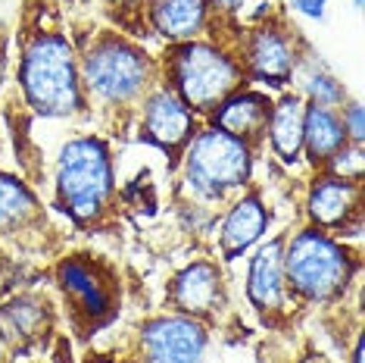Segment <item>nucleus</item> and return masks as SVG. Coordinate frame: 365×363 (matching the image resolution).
<instances>
[{
  "label": "nucleus",
  "instance_id": "9d476101",
  "mask_svg": "<svg viewBox=\"0 0 365 363\" xmlns=\"http://www.w3.org/2000/svg\"><path fill=\"white\" fill-rule=\"evenodd\" d=\"M247 66L259 81L269 85H287L297 66V47L294 38L281 26H262L253 31L247 44Z\"/></svg>",
  "mask_w": 365,
  "mask_h": 363
},
{
  "label": "nucleus",
  "instance_id": "7ed1b4c3",
  "mask_svg": "<svg viewBox=\"0 0 365 363\" xmlns=\"http://www.w3.org/2000/svg\"><path fill=\"white\" fill-rule=\"evenodd\" d=\"M113 194V166L106 144L97 138H76L63 147L56 163V197L76 222H94Z\"/></svg>",
  "mask_w": 365,
  "mask_h": 363
},
{
  "label": "nucleus",
  "instance_id": "5701e85b",
  "mask_svg": "<svg viewBox=\"0 0 365 363\" xmlns=\"http://www.w3.org/2000/svg\"><path fill=\"white\" fill-rule=\"evenodd\" d=\"M344 131L353 138V144H362V106L359 104H350L344 110Z\"/></svg>",
  "mask_w": 365,
  "mask_h": 363
},
{
  "label": "nucleus",
  "instance_id": "ddd939ff",
  "mask_svg": "<svg viewBox=\"0 0 365 363\" xmlns=\"http://www.w3.org/2000/svg\"><path fill=\"white\" fill-rule=\"evenodd\" d=\"M172 301L187 317H206L219 310L222 304V276L212 263H194L185 272H178L172 285Z\"/></svg>",
  "mask_w": 365,
  "mask_h": 363
},
{
  "label": "nucleus",
  "instance_id": "412c9836",
  "mask_svg": "<svg viewBox=\"0 0 365 363\" xmlns=\"http://www.w3.org/2000/svg\"><path fill=\"white\" fill-rule=\"evenodd\" d=\"M306 94L312 97L315 106H334L344 101V88L337 85L334 76H328V72H312L309 81H306Z\"/></svg>",
  "mask_w": 365,
  "mask_h": 363
},
{
  "label": "nucleus",
  "instance_id": "4be33fe9",
  "mask_svg": "<svg viewBox=\"0 0 365 363\" xmlns=\"http://www.w3.org/2000/svg\"><path fill=\"white\" fill-rule=\"evenodd\" d=\"M328 163H331V169H334L337 179H350V182L362 179V147L359 144H353V147L344 144Z\"/></svg>",
  "mask_w": 365,
  "mask_h": 363
},
{
  "label": "nucleus",
  "instance_id": "20e7f679",
  "mask_svg": "<svg viewBox=\"0 0 365 363\" xmlns=\"http://www.w3.org/2000/svg\"><path fill=\"white\" fill-rule=\"evenodd\" d=\"M169 76L185 106L210 113L240 88V66L225 51L203 41H187L169 56Z\"/></svg>",
  "mask_w": 365,
  "mask_h": 363
},
{
  "label": "nucleus",
  "instance_id": "0eeeda50",
  "mask_svg": "<svg viewBox=\"0 0 365 363\" xmlns=\"http://www.w3.org/2000/svg\"><path fill=\"white\" fill-rule=\"evenodd\" d=\"M60 285L66 298L72 301L78 319H88L91 326H101L115 310V282L97 260L69 257L60 263Z\"/></svg>",
  "mask_w": 365,
  "mask_h": 363
},
{
  "label": "nucleus",
  "instance_id": "bb28decb",
  "mask_svg": "<svg viewBox=\"0 0 365 363\" xmlns=\"http://www.w3.org/2000/svg\"><path fill=\"white\" fill-rule=\"evenodd\" d=\"M353 363H362V342L356 344V354H353Z\"/></svg>",
  "mask_w": 365,
  "mask_h": 363
},
{
  "label": "nucleus",
  "instance_id": "4468645a",
  "mask_svg": "<svg viewBox=\"0 0 365 363\" xmlns=\"http://www.w3.org/2000/svg\"><path fill=\"white\" fill-rule=\"evenodd\" d=\"M281 254H284L281 238L256 251L250 263V279H247V294H250L253 307L278 310L284 304V263H281Z\"/></svg>",
  "mask_w": 365,
  "mask_h": 363
},
{
  "label": "nucleus",
  "instance_id": "cd10ccee",
  "mask_svg": "<svg viewBox=\"0 0 365 363\" xmlns=\"http://www.w3.org/2000/svg\"><path fill=\"white\" fill-rule=\"evenodd\" d=\"M4 63H6L4 60V47H0V85H4Z\"/></svg>",
  "mask_w": 365,
  "mask_h": 363
},
{
  "label": "nucleus",
  "instance_id": "1a4fd4ad",
  "mask_svg": "<svg viewBox=\"0 0 365 363\" xmlns=\"http://www.w3.org/2000/svg\"><path fill=\"white\" fill-rule=\"evenodd\" d=\"M144 131L165 154H178L194 138V113L172 88H160L144 106Z\"/></svg>",
  "mask_w": 365,
  "mask_h": 363
},
{
  "label": "nucleus",
  "instance_id": "b1692460",
  "mask_svg": "<svg viewBox=\"0 0 365 363\" xmlns=\"http://www.w3.org/2000/svg\"><path fill=\"white\" fill-rule=\"evenodd\" d=\"M325 4L328 0H294V6L306 16H312V19H322L325 16Z\"/></svg>",
  "mask_w": 365,
  "mask_h": 363
},
{
  "label": "nucleus",
  "instance_id": "39448f33",
  "mask_svg": "<svg viewBox=\"0 0 365 363\" xmlns=\"http://www.w3.org/2000/svg\"><path fill=\"white\" fill-rule=\"evenodd\" d=\"M187 182L206 197H222L250 176V144L222 129H206L187 144Z\"/></svg>",
  "mask_w": 365,
  "mask_h": 363
},
{
  "label": "nucleus",
  "instance_id": "f257e3e1",
  "mask_svg": "<svg viewBox=\"0 0 365 363\" xmlns=\"http://www.w3.org/2000/svg\"><path fill=\"white\" fill-rule=\"evenodd\" d=\"M19 85L29 106L41 116H69L81 106L78 66L69 41L60 35H38L22 54Z\"/></svg>",
  "mask_w": 365,
  "mask_h": 363
},
{
  "label": "nucleus",
  "instance_id": "aec40b11",
  "mask_svg": "<svg viewBox=\"0 0 365 363\" xmlns=\"http://www.w3.org/2000/svg\"><path fill=\"white\" fill-rule=\"evenodd\" d=\"M44 323H47L44 304L35 298H16L0 310V332H4V338L29 342V338H35L44 329Z\"/></svg>",
  "mask_w": 365,
  "mask_h": 363
},
{
  "label": "nucleus",
  "instance_id": "423d86ee",
  "mask_svg": "<svg viewBox=\"0 0 365 363\" xmlns=\"http://www.w3.org/2000/svg\"><path fill=\"white\" fill-rule=\"evenodd\" d=\"M85 81L103 101H131L150 79V60L122 38H106L94 44L81 63Z\"/></svg>",
  "mask_w": 365,
  "mask_h": 363
},
{
  "label": "nucleus",
  "instance_id": "f3484780",
  "mask_svg": "<svg viewBox=\"0 0 365 363\" xmlns=\"http://www.w3.org/2000/svg\"><path fill=\"white\" fill-rule=\"evenodd\" d=\"M346 144L344 122L331 106H306V122H303V147L312 163H328L340 147Z\"/></svg>",
  "mask_w": 365,
  "mask_h": 363
},
{
  "label": "nucleus",
  "instance_id": "9b49d317",
  "mask_svg": "<svg viewBox=\"0 0 365 363\" xmlns=\"http://www.w3.org/2000/svg\"><path fill=\"white\" fill-rule=\"evenodd\" d=\"M359 182L325 176L315 179L306 207H309V217L319 229H346V222L359 217Z\"/></svg>",
  "mask_w": 365,
  "mask_h": 363
},
{
  "label": "nucleus",
  "instance_id": "a878e982",
  "mask_svg": "<svg viewBox=\"0 0 365 363\" xmlns=\"http://www.w3.org/2000/svg\"><path fill=\"white\" fill-rule=\"evenodd\" d=\"M110 6H122V10H131V6H138L140 0H106Z\"/></svg>",
  "mask_w": 365,
  "mask_h": 363
},
{
  "label": "nucleus",
  "instance_id": "6e6552de",
  "mask_svg": "<svg viewBox=\"0 0 365 363\" xmlns=\"http://www.w3.org/2000/svg\"><path fill=\"white\" fill-rule=\"evenodd\" d=\"M206 332L194 317H160L144 326V363H203Z\"/></svg>",
  "mask_w": 365,
  "mask_h": 363
},
{
  "label": "nucleus",
  "instance_id": "f8f14e48",
  "mask_svg": "<svg viewBox=\"0 0 365 363\" xmlns=\"http://www.w3.org/2000/svg\"><path fill=\"white\" fill-rule=\"evenodd\" d=\"M269 116H272L269 97L256 94V91H240V94H231L228 101L219 104V110H215V129L240 138L244 144H253L269 131Z\"/></svg>",
  "mask_w": 365,
  "mask_h": 363
},
{
  "label": "nucleus",
  "instance_id": "2eb2a0df",
  "mask_svg": "<svg viewBox=\"0 0 365 363\" xmlns=\"http://www.w3.org/2000/svg\"><path fill=\"white\" fill-rule=\"evenodd\" d=\"M265 222H269V213L259 204V197H244V201H237L235 207H231L225 226H222V254H225V260H235L240 254L247 251L250 244L259 242V235L265 232Z\"/></svg>",
  "mask_w": 365,
  "mask_h": 363
},
{
  "label": "nucleus",
  "instance_id": "f03ea898",
  "mask_svg": "<svg viewBox=\"0 0 365 363\" xmlns=\"http://www.w3.org/2000/svg\"><path fill=\"white\" fill-rule=\"evenodd\" d=\"M290 292L306 301H331L350 285L356 263L325 229H303L281 254Z\"/></svg>",
  "mask_w": 365,
  "mask_h": 363
},
{
  "label": "nucleus",
  "instance_id": "393cba45",
  "mask_svg": "<svg viewBox=\"0 0 365 363\" xmlns=\"http://www.w3.org/2000/svg\"><path fill=\"white\" fill-rule=\"evenodd\" d=\"M206 4H212L215 10H222V13H235L247 4V0H206Z\"/></svg>",
  "mask_w": 365,
  "mask_h": 363
},
{
  "label": "nucleus",
  "instance_id": "a211bd4d",
  "mask_svg": "<svg viewBox=\"0 0 365 363\" xmlns=\"http://www.w3.org/2000/svg\"><path fill=\"white\" fill-rule=\"evenodd\" d=\"M303 122H306V104L303 97L287 94L278 106H272L269 116V138L275 154L284 163H294L303 151Z\"/></svg>",
  "mask_w": 365,
  "mask_h": 363
},
{
  "label": "nucleus",
  "instance_id": "6ab92c4d",
  "mask_svg": "<svg viewBox=\"0 0 365 363\" xmlns=\"http://www.w3.org/2000/svg\"><path fill=\"white\" fill-rule=\"evenodd\" d=\"M35 194L19 179L0 172V232H16L35 217Z\"/></svg>",
  "mask_w": 365,
  "mask_h": 363
},
{
  "label": "nucleus",
  "instance_id": "dca6fc26",
  "mask_svg": "<svg viewBox=\"0 0 365 363\" xmlns=\"http://www.w3.org/2000/svg\"><path fill=\"white\" fill-rule=\"evenodd\" d=\"M206 0H150V22L163 38L187 41L206 26Z\"/></svg>",
  "mask_w": 365,
  "mask_h": 363
}]
</instances>
